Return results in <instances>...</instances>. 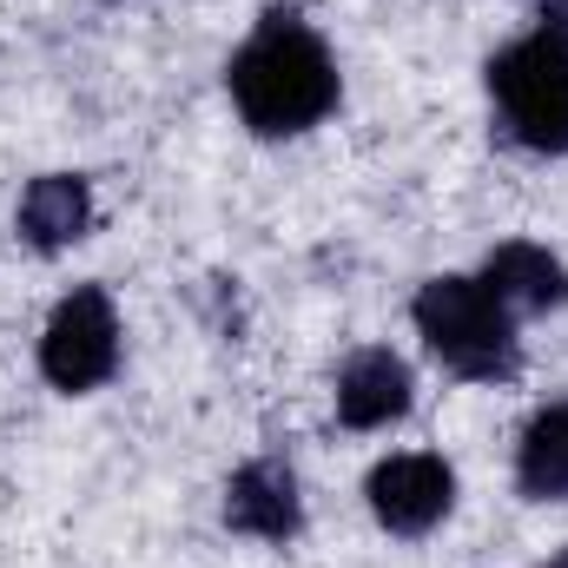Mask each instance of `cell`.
Wrapping results in <instances>:
<instances>
[{"label": "cell", "instance_id": "ba28073f", "mask_svg": "<svg viewBox=\"0 0 568 568\" xmlns=\"http://www.w3.org/2000/svg\"><path fill=\"white\" fill-rule=\"evenodd\" d=\"M13 225H20V245H27V252H40V258L67 252V245H80V239L93 232V185H87L80 172H40V179L20 192Z\"/></svg>", "mask_w": 568, "mask_h": 568}, {"label": "cell", "instance_id": "277c9868", "mask_svg": "<svg viewBox=\"0 0 568 568\" xmlns=\"http://www.w3.org/2000/svg\"><path fill=\"white\" fill-rule=\"evenodd\" d=\"M120 371V311L106 284H73L40 331V377L67 397L100 390Z\"/></svg>", "mask_w": 568, "mask_h": 568}, {"label": "cell", "instance_id": "8fae6325", "mask_svg": "<svg viewBox=\"0 0 568 568\" xmlns=\"http://www.w3.org/2000/svg\"><path fill=\"white\" fill-rule=\"evenodd\" d=\"M549 568H568V549H562V556H556V562H549Z\"/></svg>", "mask_w": 568, "mask_h": 568}, {"label": "cell", "instance_id": "30bf717a", "mask_svg": "<svg viewBox=\"0 0 568 568\" xmlns=\"http://www.w3.org/2000/svg\"><path fill=\"white\" fill-rule=\"evenodd\" d=\"M516 489L529 503H568V404L536 410L516 443Z\"/></svg>", "mask_w": 568, "mask_h": 568}, {"label": "cell", "instance_id": "5b68a950", "mask_svg": "<svg viewBox=\"0 0 568 568\" xmlns=\"http://www.w3.org/2000/svg\"><path fill=\"white\" fill-rule=\"evenodd\" d=\"M364 503L371 516L390 529V536H429L449 509H456V469L429 449H404V456H384L371 476H364Z\"/></svg>", "mask_w": 568, "mask_h": 568}, {"label": "cell", "instance_id": "7a4b0ae2", "mask_svg": "<svg viewBox=\"0 0 568 568\" xmlns=\"http://www.w3.org/2000/svg\"><path fill=\"white\" fill-rule=\"evenodd\" d=\"M417 337L424 351L463 384H509L523 371V337H516V311L489 291L483 278L443 272L410 297Z\"/></svg>", "mask_w": 568, "mask_h": 568}, {"label": "cell", "instance_id": "6da1fadb", "mask_svg": "<svg viewBox=\"0 0 568 568\" xmlns=\"http://www.w3.org/2000/svg\"><path fill=\"white\" fill-rule=\"evenodd\" d=\"M225 87H232L239 120L258 140H291V133L324 126L337 113V93H344L331 47L291 7H265L258 13L245 47L225 60Z\"/></svg>", "mask_w": 568, "mask_h": 568}, {"label": "cell", "instance_id": "52a82bcc", "mask_svg": "<svg viewBox=\"0 0 568 568\" xmlns=\"http://www.w3.org/2000/svg\"><path fill=\"white\" fill-rule=\"evenodd\" d=\"M417 404V377L390 344H364L344 357L337 371V424L344 429H390L397 417H410Z\"/></svg>", "mask_w": 568, "mask_h": 568}, {"label": "cell", "instance_id": "8992f818", "mask_svg": "<svg viewBox=\"0 0 568 568\" xmlns=\"http://www.w3.org/2000/svg\"><path fill=\"white\" fill-rule=\"evenodd\" d=\"M225 529L252 536V542H291L304 529V496H297V469L278 456H252L232 483H225Z\"/></svg>", "mask_w": 568, "mask_h": 568}, {"label": "cell", "instance_id": "9c48e42d", "mask_svg": "<svg viewBox=\"0 0 568 568\" xmlns=\"http://www.w3.org/2000/svg\"><path fill=\"white\" fill-rule=\"evenodd\" d=\"M476 278L489 284L516 317H542V311H562L568 304V265L549 245H523V239L516 245H496Z\"/></svg>", "mask_w": 568, "mask_h": 568}, {"label": "cell", "instance_id": "3957f363", "mask_svg": "<svg viewBox=\"0 0 568 568\" xmlns=\"http://www.w3.org/2000/svg\"><path fill=\"white\" fill-rule=\"evenodd\" d=\"M489 80V100H496V120L503 133L529 152H568V7L549 0V13L509 40L503 53H489L483 67Z\"/></svg>", "mask_w": 568, "mask_h": 568}]
</instances>
